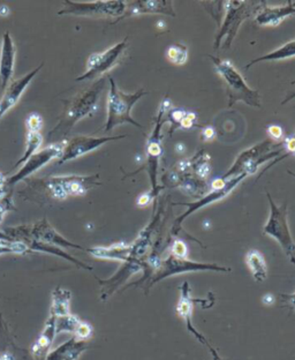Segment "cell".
Instances as JSON below:
<instances>
[{
	"label": "cell",
	"mask_w": 295,
	"mask_h": 360,
	"mask_svg": "<svg viewBox=\"0 0 295 360\" xmlns=\"http://www.w3.org/2000/svg\"><path fill=\"white\" fill-rule=\"evenodd\" d=\"M6 180H8V178L0 172V189L6 186Z\"/></svg>",
	"instance_id": "7bdbcfd3"
},
{
	"label": "cell",
	"mask_w": 295,
	"mask_h": 360,
	"mask_svg": "<svg viewBox=\"0 0 295 360\" xmlns=\"http://www.w3.org/2000/svg\"><path fill=\"white\" fill-rule=\"evenodd\" d=\"M170 100H163L160 105V110L156 117V123L153 127V133L146 142V165H148V172H149L150 182H151V192L156 196L158 193V182H157V172H158V165L160 158L162 156V139H160V129L163 126L164 111L166 109Z\"/></svg>",
	"instance_id": "9a60e30c"
},
{
	"label": "cell",
	"mask_w": 295,
	"mask_h": 360,
	"mask_svg": "<svg viewBox=\"0 0 295 360\" xmlns=\"http://www.w3.org/2000/svg\"><path fill=\"white\" fill-rule=\"evenodd\" d=\"M80 320L76 315L73 314H67V315H63V317H56V332L58 334L61 332H69L74 335L75 330L80 325Z\"/></svg>",
	"instance_id": "4dcf8cb0"
},
{
	"label": "cell",
	"mask_w": 295,
	"mask_h": 360,
	"mask_svg": "<svg viewBox=\"0 0 295 360\" xmlns=\"http://www.w3.org/2000/svg\"><path fill=\"white\" fill-rule=\"evenodd\" d=\"M144 268V264L142 260L139 259H133L131 257L127 262H124V266L109 279H98L102 291H100V299L107 300L113 295L114 291H117L119 286H122L131 276L142 271Z\"/></svg>",
	"instance_id": "2e32d148"
},
{
	"label": "cell",
	"mask_w": 295,
	"mask_h": 360,
	"mask_svg": "<svg viewBox=\"0 0 295 360\" xmlns=\"http://www.w3.org/2000/svg\"><path fill=\"white\" fill-rule=\"evenodd\" d=\"M100 176H57L39 180L47 194L56 200L68 196L86 195L90 189L100 185Z\"/></svg>",
	"instance_id": "52a82bcc"
},
{
	"label": "cell",
	"mask_w": 295,
	"mask_h": 360,
	"mask_svg": "<svg viewBox=\"0 0 295 360\" xmlns=\"http://www.w3.org/2000/svg\"><path fill=\"white\" fill-rule=\"evenodd\" d=\"M267 196L270 204V215L267 224L264 225L263 232L279 244L288 260L295 266V243L288 228L287 204L277 206L271 198L270 193H267Z\"/></svg>",
	"instance_id": "ba28073f"
},
{
	"label": "cell",
	"mask_w": 295,
	"mask_h": 360,
	"mask_svg": "<svg viewBox=\"0 0 295 360\" xmlns=\"http://www.w3.org/2000/svg\"><path fill=\"white\" fill-rule=\"evenodd\" d=\"M291 15H295V1H288L284 6L274 8H270L264 3L263 8L255 15V22L262 27H277Z\"/></svg>",
	"instance_id": "44dd1931"
},
{
	"label": "cell",
	"mask_w": 295,
	"mask_h": 360,
	"mask_svg": "<svg viewBox=\"0 0 295 360\" xmlns=\"http://www.w3.org/2000/svg\"><path fill=\"white\" fill-rule=\"evenodd\" d=\"M25 245L28 246L29 251H35V252H41V253L51 254V255H56V257H61L65 260L69 261L71 264H74L76 267L81 268V269H86V271H93V267H90L88 264L78 260L76 257H72L71 254H68L64 248L61 247L54 246L50 244L41 243V242H35V240H27L25 242Z\"/></svg>",
	"instance_id": "d4e9b609"
},
{
	"label": "cell",
	"mask_w": 295,
	"mask_h": 360,
	"mask_svg": "<svg viewBox=\"0 0 295 360\" xmlns=\"http://www.w3.org/2000/svg\"><path fill=\"white\" fill-rule=\"evenodd\" d=\"M86 252L96 259L102 260L121 261L127 262L132 257V244L117 243L111 246H96L86 248Z\"/></svg>",
	"instance_id": "603a6c76"
},
{
	"label": "cell",
	"mask_w": 295,
	"mask_h": 360,
	"mask_svg": "<svg viewBox=\"0 0 295 360\" xmlns=\"http://www.w3.org/2000/svg\"><path fill=\"white\" fill-rule=\"evenodd\" d=\"M94 329L93 326L88 324L86 321L80 322V325L78 326V328L75 330L74 337L75 339H80V341H88L91 339L93 336Z\"/></svg>",
	"instance_id": "836d02e7"
},
{
	"label": "cell",
	"mask_w": 295,
	"mask_h": 360,
	"mask_svg": "<svg viewBox=\"0 0 295 360\" xmlns=\"http://www.w3.org/2000/svg\"><path fill=\"white\" fill-rule=\"evenodd\" d=\"M65 142L66 141L51 143L43 149L34 153L15 175L8 178L6 186L12 187L15 184H18V182H22V180H25L30 176L34 175L35 172L39 171L54 160H59L63 155V151H64Z\"/></svg>",
	"instance_id": "7c38bea8"
},
{
	"label": "cell",
	"mask_w": 295,
	"mask_h": 360,
	"mask_svg": "<svg viewBox=\"0 0 295 360\" xmlns=\"http://www.w3.org/2000/svg\"><path fill=\"white\" fill-rule=\"evenodd\" d=\"M42 67H43V64L39 65V67L34 68L32 72H29L28 74L12 81L8 85V88L4 90V95L0 98V119L4 117L12 107H14L18 104L22 94L25 93V90L28 88L29 85L35 78L36 75L39 74V72L42 70Z\"/></svg>",
	"instance_id": "e0dca14e"
},
{
	"label": "cell",
	"mask_w": 295,
	"mask_h": 360,
	"mask_svg": "<svg viewBox=\"0 0 295 360\" xmlns=\"http://www.w3.org/2000/svg\"><path fill=\"white\" fill-rule=\"evenodd\" d=\"M295 57V39L289 41L287 43L278 47L277 50L272 51L270 54L262 56V57L256 58L254 61H250L249 64L245 66V70L252 67L254 65L259 64L261 61H285V59H289V58Z\"/></svg>",
	"instance_id": "83f0119b"
},
{
	"label": "cell",
	"mask_w": 295,
	"mask_h": 360,
	"mask_svg": "<svg viewBox=\"0 0 295 360\" xmlns=\"http://www.w3.org/2000/svg\"><path fill=\"white\" fill-rule=\"evenodd\" d=\"M0 240H8V242H12L13 239H12L8 233H5L4 231H0Z\"/></svg>",
	"instance_id": "b9f144b4"
},
{
	"label": "cell",
	"mask_w": 295,
	"mask_h": 360,
	"mask_svg": "<svg viewBox=\"0 0 295 360\" xmlns=\"http://www.w3.org/2000/svg\"><path fill=\"white\" fill-rule=\"evenodd\" d=\"M29 252V248L25 243L17 240H0V255L5 254H25Z\"/></svg>",
	"instance_id": "1f68e13d"
},
{
	"label": "cell",
	"mask_w": 295,
	"mask_h": 360,
	"mask_svg": "<svg viewBox=\"0 0 295 360\" xmlns=\"http://www.w3.org/2000/svg\"><path fill=\"white\" fill-rule=\"evenodd\" d=\"M167 61L175 66H182L188 61V47L185 44H172L166 50Z\"/></svg>",
	"instance_id": "f546056e"
},
{
	"label": "cell",
	"mask_w": 295,
	"mask_h": 360,
	"mask_svg": "<svg viewBox=\"0 0 295 360\" xmlns=\"http://www.w3.org/2000/svg\"><path fill=\"white\" fill-rule=\"evenodd\" d=\"M215 136H216V131L211 126H206L201 132V138L203 141H210V140L214 139Z\"/></svg>",
	"instance_id": "ab89813d"
},
{
	"label": "cell",
	"mask_w": 295,
	"mask_h": 360,
	"mask_svg": "<svg viewBox=\"0 0 295 360\" xmlns=\"http://www.w3.org/2000/svg\"><path fill=\"white\" fill-rule=\"evenodd\" d=\"M87 349L88 344L86 341H80L73 337L58 346L57 349L50 351L45 360H78Z\"/></svg>",
	"instance_id": "cb8c5ba5"
},
{
	"label": "cell",
	"mask_w": 295,
	"mask_h": 360,
	"mask_svg": "<svg viewBox=\"0 0 295 360\" xmlns=\"http://www.w3.org/2000/svg\"><path fill=\"white\" fill-rule=\"evenodd\" d=\"M179 290H180V299H179L178 306H177L178 315L186 322L187 329H188L189 332H192L193 335L195 336L196 339H197L199 343L206 344V337L193 325V308H194V303H196L197 300L193 299L192 298L189 283L185 281V282L182 283V286L179 288Z\"/></svg>",
	"instance_id": "ffe728a7"
},
{
	"label": "cell",
	"mask_w": 295,
	"mask_h": 360,
	"mask_svg": "<svg viewBox=\"0 0 295 360\" xmlns=\"http://www.w3.org/2000/svg\"><path fill=\"white\" fill-rule=\"evenodd\" d=\"M291 136H292V138H293V139H295V133H294V134H292Z\"/></svg>",
	"instance_id": "7dc6e473"
},
{
	"label": "cell",
	"mask_w": 295,
	"mask_h": 360,
	"mask_svg": "<svg viewBox=\"0 0 295 360\" xmlns=\"http://www.w3.org/2000/svg\"><path fill=\"white\" fill-rule=\"evenodd\" d=\"M127 3L124 1H91L76 3L66 0L63 8L57 12L58 15H74V17H107L120 19L126 11Z\"/></svg>",
	"instance_id": "8fae6325"
},
{
	"label": "cell",
	"mask_w": 295,
	"mask_h": 360,
	"mask_svg": "<svg viewBox=\"0 0 295 360\" xmlns=\"http://www.w3.org/2000/svg\"><path fill=\"white\" fill-rule=\"evenodd\" d=\"M247 177H249L248 173H241V175L235 176L233 178L226 179V182L221 187H217V189H211L208 194L202 196L201 199L197 200L195 202H190V204H182V206H185L187 207V211L177 218L175 221V226H173V231H178L180 226H182V223L185 221L186 218L190 216V215L194 214L196 211L202 209V208L206 207V206H210V204H215L217 201H221V200L224 199L226 196L232 193L233 189H237L238 185H240L243 180H245Z\"/></svg>",
	"instance_id": "4fadbf2b"
},
{
	"label": "cell",
	"mask_w": 295,
	"mask_h": 360,
	"mask_svg": "<svg viewBox=\"0 0 295 360\" xmlns=\"http://www.w3.org/2000/svg\"><path fill=\"white\" fill-rule=\"evenodd\" d=\"M127 138V136H75L65 142L64 151L61 158L58 160V165H64L67 162L76 160L78 157L85 156L87 153L95 151L105 143Z\"/></svg>",
	"instance_id": "5bb4252c"
},
{
	"label": "cell",
	"mask_w": 295,
	"mask_h": 360,
	"mask_svg": "<svg viewBox=\"0 0 295 360\" xmlns=\"http://www.w3.org/2000/svg\"><path fill=\"white\" fill-rule=\"evenodd\" d=\"M281 299L283 300V303L285 304V306L289 307L291 310L295 312V293L292 295L288 293H281Z\"/></svg>",
	"instance_id": "f35d334b"
},
{
	"label": "cell",
	"mask_w": 295,
	"mask_h": 360,
	"mask_svg": "<svg viewBox=\"0 0 295 360\" xmlns=\"http://www.w3.org/2000/svg\"><path fill=\"white\" fill-rule=\"evenodd\" d=\"M171 254L173 257L187 259L188 248H187V245H186L185 242L182 240V239H175V242L172 243Z\"/></svg>",
	"instance_id": "e575fe53"
},
{
	"label": "cell",
	"mask_w": 295,
	"mask_h": 360,
	"mask_svg": "<svg viewBox=\"0 0 295 360\" xmlns=\"http://www.w3.org/2000/svg\"><path fill=\"white\" fill-rule=\"evenodd\" d=\"M109 81H110V90L107 95V117L104 131L111 132L118 126L124 125V124L143 129V126L132 117V110L134 105L144 95H146V92L140 89L136 93H124L118 88L113 78H109Z\"/></svg>",
	"instance_id": "7a4b0ae2"
},
{
	"label": "cell",
	"mask_w": 295,
	"mask_h": 360,
	"mask_svg": "<svg viewBox=\"0 0 295 360\" xmlns=\"http://www.w3.org/2000/svg\"><path fill=\"white\" fill-rule=\"evenodd\" d=\"M43 145V136L41 132H29L27 133V143H25V153L22 155L21 158L15 163L14 169L18 168L20 165H25V162L28 161L29 158L34 155V153L39 151V148Z\"/></svg>",
	"instance_id": "f1b7e54d"
},
{
	"label": "cell",
	"mask_w": 295,
	"mask_h": 360,
	"mask_svg": "<svg viewBox=\"0 0 295 360\" xmlns=\"http://www.w3.org/2000/svg\"><path fill=\"white\" fill-rule=\"evenodd\" d=\"M196 114L193 112L186 114L185 117L182 118V122L179 124V127H182L184 129H188L193 127V125L195 124Z\"/></svg>",
	"instance_id": "8d00e7d4"
},
{
	"label": "cell",
	"mask_w": 295,
	"mask_h": 360,
	"mask_svg": "<svg viewBox=\"0 0 295 360\" xmlns=\"http://www.w3.org/2000/svg\"><path fill=\"white\" fill-rule=\"evenodd\" d=\"M264 3H242V1H228L225 3V15L223 23L219 25V32L216 35L215 49H219L221 41L224 39V47H231L233 39L238 34L239 28L245 19L252 17L263 8Z\"/></svg>",
	"instance_id": "8992f818"
},
{
	"label": "cell",
	"mask_w": 295,
	"mask_h": 360,
	"mask_svg": "<svg viewBox=\"0 0 295 360\" xmlns=\"http://www.w3.org/2000/svg\"><path fill=\"white\" fill-rule=\"evenodd\" d=\"M288 173H289V175H291V176H293V177H295L294 172L288 171Z\"/></svg>",
	"instance_id": "bcb514c9"
},
{
	"label": "cell",
	"mask_w": 295,
	"mask_h": 360,
	"mask_svg": "<svg viewBox=\"0 0 295 360\" xmlns=\"http://www.w3.org/2000/svg\"><path fill=\"white\" fill-rule=\"evenodd\" d=\"M5 215H6V213H3V211H0V223L3 222V220H4Z\"/></svg>",
	"instance_id": "f6af8a7d"
},
{
	"label": "cell",
	"mask_w": 295,
	"mask_h": 360,
	"mask_svg": "<svg viewBox=\"0 0 295 360\" xmlns=\"http://www.w3.org/2000/svg\"><path fill=\"white\" fill-rule=\"evenodd\" d=\"M204 346H206V348L209 349L210 353H211V357H212V360H224L223 358H221V356H219V353L217 352V350L210 346L209 343L206 342Z\"/></svg>",
	"instance_id": "60d3db41"
},
{
	"label": "cell",
	"mask_w": 295,
	"mask_h": 360,
	"mask_svg": "<svg viewBox=\"0 0 295 360\" xmlns=\"http://www.w3.org/2000/svg\"><path fill=\"white\" fill-rule=\"evenodd\" d=\"M13 240L25 243L27 240H35L41 243L50 244L61 248H74V250L86 251V248L80 246L78 244L72 243L65 238L52 225L47 218L32 223V224L19 225L11 226L4 230Z\"/></svg>",
	"instance_id": "277c9868"
},
{
	"label": "cell",
	"mask_w": 295,
	"mask_h": 360,
	"mask_svg": "<svg viewBox=\"0 0 295 360\" xmlns=\"http://www.w3.org/2000/svg\"><path fill=\"white\" fill-rule=\"evenodd\" d=\"M295 98V92L294 93L289 94V95H287V97L285 98L283 102H281V105H284V104L288 103L289 100H294Z\"/></svg>",
	"instance_id": "ee69618b"
},
{
	"label": "cell",
	"mask_w": 295,
	"mask_h": 360,
	"mask_svg": "<svg viewBox=\"0 0 295 360\" xmlns=\"http://www.w3.org/2000/svg\"><path fill=\"white\" fill-rule=\"evenodd\" d=\"M127 47L129 39L126 37L124 41L109 47L103 52L90 54L87 59L86 72L75 78V81H89L94 78H102L120 63Z\"/></svg>",
	"instance_id": "30bf717a"
},
{
	"label": "cell",
	"mask_w": 295,
	"mask_h": 360,
	"mask_svg": "<svg viewBox=\"0 0 295 360\" xmlns=\"http://www.w3.org/2000/svg\"><path fill=\"white\" fill-rule=\"evenodd\" d=\"M267 134L270 136V140L274 142H283L284 138V131L279 125H269L267 126Z\"/></svg>",
	"instance_id": "d590c367"
},
{
	"label": "cell",
	"mask_w": 295,
	"mask_h": 360,
	"mask_svg": "<svg viewBox=\"0 0 295 360\" xmlns=\"http://www.w3.org/2000/svg\"><path fill=\"white\" fill-rule=\"evenodd\" d=\"M153 196L155 195H153L151 191L148 193H144V194H141V195L138 198V200H136V204H138L140 208L148 207V206L151 204Z\"/></svg>",
	"instance_id": "74e56055"
},
{
	"label": "cell",
	"mask_w": 295,
	"mask_h": 360,
	"mask_svg": "<svg viewBox=\"0 0 295 360\" xmlns=\"http://www.w3.org/2000/svg\"><path fill=\"white\" fill-rule=\"evenodd\" d=\"M292 85H295V81H292Z\"/></svg>",
	"instance_id": "c3c4849f"
},
{
	"label": "cell",
	"mask_w": 295,
	"mask_h": 360,
	"mask_svg": "<svg viewBox=\"0 0 295 360\" xmlns=\"http://www.w3.org/2000/svg\"><path fill=\"white\" fill-rule=\"evenodd\" d=\"M56 336H57L56 315L50 313L43 332H41V335L32 348V356L35 357L36 360H45L50 352Z\"/></svg>",
	"instance_id": "7402d4cb"
},
{
	"label": "cell",
	"mask_w": 295,
	"mask_h": 360,
	"mask_svg": "<svg viewBox=\"0 0 295 360\" xmlns=\"http://www.w3.org/2000/svg\"><path fill=\"white\" fill-rule=\"evenodd\" d=\"M214 63L215 68L218 74L221 75L226 85V93L228 97V107H233L238 102H243L249 107H262V98L257 90H254L248 86L240 72L235 68L232 61L228 59L210 56Z\"/></svg>",
	"instance_id": "3957f363"
},
{
	"label": "cell",
	"mask_w": 295,
	"mask_h": 360,
	"mask_svg": "<svg viewBox=\"0 0 295 360\" xmlns=\"http://www.w3.org/2000/svg\"><path fill=\"white\" fill-rule=\"evenodd\" d=\"M25 124L29 132H41L44 125L43 117L37 112H32L28 114Z\"/></svg>",
	"instance_id": "d6a6232c"
},
{
	"label": "cell",
	"mask_w": 295,
	"mask_h": 360,
	"mask_svg": "<svg viewBox=\"0 0 295 360\" xmlns=\"http://www.w3.org/2000/svg\"><path fill=\"white\" fill-rule=\"evenodd\" d=\"M245 264L252 271V277L256 282L262 283L267 278V267L263 254L260 251L249 250L245 254Z\"/></svg>",
	"instance_id": "484cf974"
},
{
	"label": "cell",
	"mask_w": 295,
	"mask_h": 360,
	"mask_svg": "<svg viewBox=\"0 0 295 360\" xmlns=\"http://www.w3.org/2000/svg\"><path fill=\"white\" fill-rule=\"evenodd\" d=\"M107 86L105 78H100L88 89L72 97L71 100H65V107L61 117L58 118V124L49 133V140L52 138L67 136L72 129L83 118L91 116L97 110L98 100L104 88Z\"/></svg>",
	"instance_id": "6da1fadb"
},
{
	"label": "cell",
	"mask_w": 295,
	"mask_h": 360,
	"mask_svg": "<svg viewBox=\"0 0 295 360\" xmlns=\"http://www.w3.org/2000/svg\"><path fill=\"white\" fill-rule=\"evenodd\" d=\"M206 271L228 273L230 269L217 264L196 262V261L188 260V259L173 257L172 254H170L165 260L160 261V264L157 266L156 271L153 273V277H151V281L149 283V289L160 281L175 276V275Z\"/></svg>",
	"instance_id": "9c48e42d"
},
{
	"label": "cell",
	"mask_w": 295,
	"mask_h": 360,
	"mask_svg": "<svg viewBox=\"0 0 295 360\" xmlns=\"http://www.w3.org/2000/svg\"><path fill=\"white\" fill-rule=\"evenodd\" d=\"M72 293L69 290L57 286L52 293L50 313L56 317H63L71 314Z\"/></svg>",
	"instance_id": "4316f807"
},
{
	"label": "cell",
	"mask_w": 295,
	"mask_h": 360,
	"mask_svg": "<svg viewBox=\"0 0 295 360\" xmlns=\"http://www.w3.org/2000/svg\"><path fill=\"white\" fill-rule=\"evenodd\" d=\"M283 153L281 142H274L272 140L267 139L263 142L257 143L256 146L242 151L235 160L234 165H232L230 170L221 178H233L235 176L241 175L243 172L249 176L254 175L257 169L265 162L270 161L274 157L279 156Z\"/></svg>",
	"instance_id": "5b68a950"
},
{
	"label": "cell",
	"mask_w": 295,
	"mask_h": 360,
	"mask_svg": "<svg viewBox=\"0 0 295 360\" xmlns=\"http://www.w3.org/2000/svg\"><path fill=\"white\" fill-rule=\"evenodd\" d=\"M17 47L10 32H5L0 50V88L5 90L14 74Z\"/></svg>",
	"instance_id": "ac0fdd59"
},
{
	"label": "cell",
	"mask_w": 295,
	"mask_h": 360,
	"mask_svg": "<svg viewBox=\"0 0 295 360\" xmlns=\"http://www.w3.org/2000/svg\"><path fill=\"white\" fill-rule=\"evenodd\" d=\"M141 14H164L175 17L173 3L171 1H134L126 5V11L118 21Z\"/></svg>",
	"instance_id": "d6986e66"
}]
</instances>
